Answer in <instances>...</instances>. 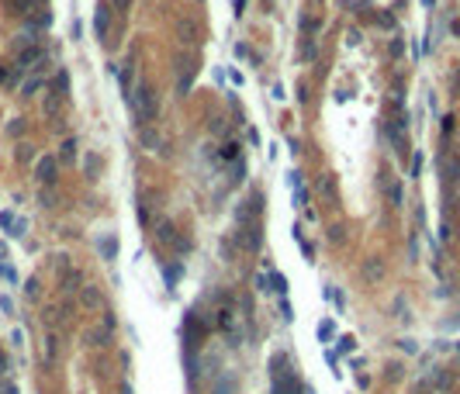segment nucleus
I'll list each match as a JSON object with an SVG mask.
<instances>
[{
    "label": "nucleus",
    "instance_id": "12",
    "mask_svg": "<svg viewBox=\"0 0 460 394\" xmlns=\"http://www.w3.org/2000/svg\"><path fill=\"white\" fill-rule=\"evenodd\" d=\"M353 346H357L353 335H343V339H339V353H353Z\"/></svg>",
    "mask_w": 460,
    "mask_h": 394
},
{
    "label": "nucleus",
    "instance_id": "16",
    "mask_svg": "<svg viewBox=\"0 0 460 394\" xmlns=\"http://www.w3.org/2000/svg\"><path fill=\"white\" fill-rule=\"evenodd\" d=\"M111 7H118V10H128V0H111Z\"/></svg>",
    "mask_w": 460,
    "mask_h": 394
},
{
    "label": "nucleus",
    "instance_id": "10",
    "mask_svg": "<svg viewBox=\"0 0 460 394\" xmlns=\"http://www.w3.org/2000/svg\"><path fill=\"white\" fill-rule=\"evenodd\" d=\"M83 305L97 308V305H100V291H97V287H87V291H83Z\"/></svg>",
    "mask_w": 460,
    "mask_h": 394
},
{
    "label": "nucleus",
    "instance_id": "15",
    "mask_svg": "<svg viewBox=\"0 0 460 394\" xmlns=\"http://www.w3.org/2000/svg\"><path fill=\"white\" fill-rule=\"evenodd\" d=\"M419 169H422V156L412 159V176H419Z\"/></svg>",
    "mask_w": 460,
    "mask_h": 394
},
{
    "label": "nucleus",
    "instance_id": "2",
    "mask_svg": "<svg viewBox=\"0 0 460 394\" xmlns=\"http://www.w3.org/2000/svg\"><path fill=\"white\" fill-rule=\"evenodd\" d=\"M0 229H3L7 236L21 238L24 232H28V222H24V218H14V211H0Z\"/></svg>",
    "mask_w": 460,
    "mask_h": 394
},
{
    "label": "nucleus",
    "instance_id": "1",
    "mask_svg": "<svg viewBox=\"0 0 460 394\" xmlns=\"http://www.w3.org/2000/svg\"><path fill=\"white\" fill-rule=\"evenodd\" d=\"M132 111H135V121H139V125L156 121V114H159V100H156V90L149 86V83L139 86V93H135V100H132Z\"/></svg>",
    "mask_w": 460,
    "mask_h": 394
},
{
    "label": "nucleus",
    "instance_id": "5",
    "mask_svg": "<svg viewBox=\"0 0 460 394\" xmlns=\"http://www.w3.org/2000/svg\"><path fill=\"white\" fill-rule=\"evenodd\" d=\"M381 183H384V190H387V201H391V204H401V183H398L391 173H384Z\"/></svg>",
    "mask_w": 460,
    "mask_h": 394
},
{
    "label": "nucleus",
    "instance_id": "7",
    "mask_svg": "<svg viewBox=\"0 0 460 394\" xmlns=\"http://www.w3.org/2000/svg\"><path fill=\"white\" fill-rule=\"evenodd\" d=\"M38 180H42V183L56 180V162H52V156H45L42 162H38Z\"/></svg>",
    "mask_w": 460,
    "mask_h": 394
},
{
    "label": "nucleus",
    "instance_id": "4",
    "mask_svg": "<svg viewBox=\"0 0 460 394\" xmlns=\"http://www.w3.org/2000/svg\"><path fill=\"white\" fill-rule=\"evenodd\" d=\"M42 56H45V52L35 45V49H28V52H21V56H17V66H14V70H17V73H24V70H35V63H42Z\"/></svg>",
    "mask_w": 460,
    "mask_h": 394
},
{
    "label": "nucleus",
    "instance_id": "17",
    "mask_svg": "<svg viewBox=\"0 0 460 394\" xmlns=\"http://www.w3.org/2000/svg\"><path fill=\"white\" fill-rule=\"evenodd\" d=\"M3 367H7V363H3V356H0V370H3Z\"/></svg>",
    "mask_w": 460,
    "mask_h": 394
},
{
    "label": "nucleus",
    "instance_id": "3",
    "mask_svg": "<svg viewBox=\"0 0 460 394\" xmlns=\"http://www.w3.org/2000/svg\"><path fill=\"white\" fill-rule=\"evenodd\" d=\"M107 28H111V3L104 0V3L97 7V14H93V31H97V38L107 42Z\"/></svg>",
    "mask_w": 460,
    "mask_h": 394
},
{
    "label": "nucleus",
    "instance_id": "11",
    "mask_svg": "<svg viewBox=\"0 0 460 394\" xmlns=\"http://www.w3.org/2000/svg\"><path fill=\"white\" fill-rule=\"evenodd\" d=\"M38 86H42V77H31V79H24V83H21V93L28 97V93H35Z\"/></svg>",
    "mask_w": 460,
    "mask_h": 394
},
{
    "label": "nucleus",
    "instance_id": "8",
    "mask_svg": "<svg viewBox=\"0 0 460 394\" xmlns=\"http://www.w3.org/2000/svg\"><path fill=\"white\" fill-rule=\"evenodd\" d=\"M291 187H294V204H298V208H308V190L301 187L298 173H291Z\"/></svg>",
    "mask_w": 460,
    "mask_h": 394
},
{
    "label": "nucleus",
    "instance_id": "14",
    "mask_svg": "<svg viewBox=\"0 0 460 394\" xmlns=\"http://www.w3.org/2000/svg\"><path fill=\"white\" fill-rule=\"evenodd\" d=\"M270 93H274V100H284V97H287V93H284V86H280V83H274V90H270Z\"/></svg>",
    "mask_w": 460,
    "mask_h": 394
},
{
    "label": "nucleus",
    "instance_id": "9",
    "mask_svg": "<svg viewBox=\"0 0 460 394\" xmlns=\"http://www.w3.org/2000/svg\"><path fill=\"white\" fill-rule=\"evenodd\" d=\"M100 256H104V259H107V263H111V259H114V256H118V238H114V236L100 238Z\"/></svg>",
    "mask_w": 460,
    "mask_h": 394
},
{
    "label": "nucleus",
    "instance_id": "18",
    "mask_svg": "<svg viewBox=\"0 0 460 394\" xmlns=\"http://www.w3.org/2000/svg\"><path fill=\"white\" fill-rule=\"evenodd\" d=\"M121 394H132V391H128V388H121Z\"/></svg>",
    "mask_w": 460,
    "mask_h": 394
},
{
    "label": "nucleus",
    "instance_id": "6",
    "mask_svg": "<svg viewBox=\"0 0 460 394\" xmlns=\"http://www.w3.org/2000/svg\"><path fill=\"white\" fill-rule=\"evenodd\" d=\"M332 335H336V321H332V318H325V321H318V342H325V349H329V342H332Z\"/></svg>",
    "mask_w": 460,
    "mask_h": 394
},
{
    "label": "nucleus",
    "instance_id": "13",
    "mask_svg": "<svg viewBox=\"0 0 460 394\" xmlns=\"http://www.w3.org/2000/svg\"><path fill=\"white\" fill-rule=\"evenodd\" d=\"M274 291H277V294H284V291H287V284H284V277H280V273H274Z\"/></svg>",
    "mask_w": 460,
    "mask_h": 394
}]
</instances>
